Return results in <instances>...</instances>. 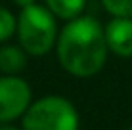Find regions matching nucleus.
I'll list each match as a JSON object with an SVG mask.
<instances>
[{"label": "nucleus", "mask_w": 132, "mask_h": 130, "mask_svg": "<svg viewBox=\"0 0 132 130\" xmlns=\"http://www.w3.org/2000/svg\"><path fill=\"white\" fill-rule=\"evenodd\" d=\"M105 29L96 17L79 15L69 19L57 34L56 54L63 69L73 77H94L107 61Z\"/></svg>", "instance_id": "obj_1"}, {"label": "nucleus", "mask_w": 132, "mask_h": 130, "mask_svg": "<svg viewBox=\"0 0 132 130\" xmlns=\"http://www.w3.org/2000/svg\"><path fill=\"white\" fill-rule=\"evenodd\" d=\"M56 19L57 17L40 4L21 8L17 15V38L29 56H44L56 46L60 34Z\"/></svg>", "instance_id": "obj_2"}, {"label": "nucleus", "mask_w": 132, "mask_h": 130, "mask_svg": "<svg viewBox=\"0 0 132 130\" xmlns=\"http://www.w3.org/2000/svg\"><path fill=\"white\" fill-rule=\"evenodd\" d=\"M23 130H79V111L63 96L33 101L21 117Z\"/></svg>", "instance_id": "obj_3"}, {"label": "nucleus", "mask_w": 132, "mask_h": 130, "mask_svg": "<svg viewBox=\"0 0 132 130\" xmlns=\"http://www.w3.org/2000/svg\"><path fill=\"white\" fill-rule=\"evenodd\" d=\"M33 92L25 79L17 75L0 77V123H12L25 115L29 109Z\"/></svg>", "instance_id": "obj_4"}, {"label": "nucleus", "mask_w": 132, "mask_h": 130, "mask_svg": "<svg viewBox=\"0 0 132 130\" xmlns=\"http://www.w3.org/2000/svg\"><path fill=\"white\" fill-rule=\"evenodd\" d=\"M105 40L119 57H132V17H113L105 25Z\"/></svg>", "instance_id": "obj_5"}, {"label": "nucleus", "mask_w": 132, "mask_h": 130, "mask_svg": "<svg viewBox=\"0 0 132 130\" xmlns=\"http://www.w3.org/2000/svg\"><path fill=\"white\" fill-rule=\"evenodd\" d=\"M27 54L19 46H0V73L2 75H17L27 65Z\"/></svg>", "instance_id": "obj_6"}, {"label": "nucleus", "mask_w": 132, "mask_h": 130, "mask_svg": "<svg viewBox=\"0 0 132 130\" xmlns=\"http://www.w3.org/2000/svg\"><path fill=\"white\" fill-rule=\"evenodd\" d=\"M46 2V8L57 19H75L82 13L84 6H86V0H44Z\"/></svg>", "instance_id": "obj_7"}, {"label": "nucleus", "mask_w": 132, "mask_h": 130, "mask_svg": "<svg viewBox=\"0 0 132 130\" xmlns=\"http://www.w3.org/2000/svg\"><path fill=\"white\" fill-rule=\"evenodd\" d=\"M17 33V17L8 10L0 6V42L10 40Z\"/></svg>", "instance_id": "obj_8"}, {"label": "nucleus", "mask_w": 132, "mask_h": 130, "mask_svg": "<svg viewBox=\"0 0 132 130\" xmlns=\"http://www.w3.org/2000/svg\"><path fill=\"white\" fill-rule=\"evenodd\" d=\"M113 17H132V0H102Z\"/></svg>", "instance_id": "obj_9"}, {"label": "nucleus", "mask_w": 132, "mask_h": 130, "mask_svg": "<svg viewBox=\"0 0 132 130\" xmlns=\"http://www.w3.org/2000/svg\"><path fill=\"white\" fill-rule=\"evenodd\" d=\"M13 2L19 8H27V6H31V4H36V0H13Z\"/></svg>", "instance_id": "obj_10"}, {"label": "nucleus", "mask_w": 132, "mask_h": 130, "mask_svg": "<svg viewBox=\"0 0 132 130\" xmlns=\"http://www.w3.org/2000/svg\"><path fill=\"white\" fill-rule=\"evenodd\" d=\"M0 130H23V128H17V126H13L12 123H0Z\"/></svg>", "instance_id": "obj_11"}, {"label": "nucleus", "mask_w": 132, "mask_h": 130, "mask_svg": "<svg viewBox=\"0 0 132 130\" xmlns=\"http://www.w3.org/2000/svg\"><path fill=\"white\" fill-rule=\"evenodd\" d=\"M128 130H132V126H130V128H128Z\"/></svg>", "instance_id": "obj_12"}]
</instances>
